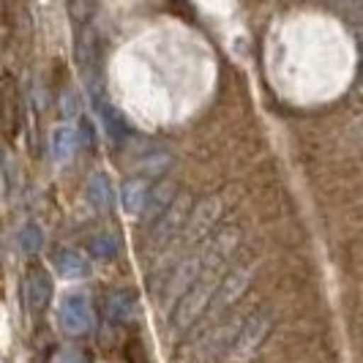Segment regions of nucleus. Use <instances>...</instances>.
I'll return each mask as SVG.
<instances>
[{
  "label": "nucleus",
  "instance_id": "f257e3e1",
  "mask_svg": "<svg viewBox=\"0 0 363 363\" xmlns=\"http://www.w3.org/2000/svg\"><path fill=\"white\" fill-rule=\"evenodd\" d=\"M233 233L235 230H227V233H221L216 240H211L205 246V262H202L200 276L194 279V284L189 290L183 292V298L178 301V309L172 314L175 330H186V328L197 320V314L202 309L211 306L213 295H216V290L221 287V281H224V276H221L224 273V259L233 252V243H235Z\"/></svg>",
  "mask_w": 363,
  "mask_h": 363
},
{
  "label": "nucleus",
  "instance_id": "7ed1b4c3",
  "mask_svg": "<svg viewBox=\"0 0 363 363\" xmlns=\"http://www.w3.org/2000/svg\"><path fill=\"white\" fill-rule=\"evenodd\" d=\"M218 208H221V200H218V197H211V200L200 202L197 211H194V213L189 216V221H186V227H183L178 243H172L169 249H175V246H194L197 240H202L205 233L213 227V221L218 218Z\"/></svg>",
  "mask_w": 363,
  "mask_h": 363
},
{
  "label": "nucleus",
  "instance_id": "f03ea898",
  "mask_svg": "<svg viewBox=\"0 0 363 363\" xmlns=\"http://www.w3.org/2000/svg\"><path fill=\"white\" fill-rule=\"evenodd\" d=\"M189 194H183L178 205H169L167 208V213H164L159 221H156V227H153V238H150V252H159V249H169L172 243H175V235H181L183 227H186V221L191 216V211H189Z\"/></svg>",
  "mask_w": 363,
  "mask_h": 363
},
{
  "label": "nucleus",
  "instance_id": "20e7f679",
  "mask_svg": "<svg viewBox=\"0 0 363 363\" xmlns=\"http://www.w3.org/2000/svg\"><path fill=\"white\" fill-rule=\"evenodd\" d=\"M273 320L268 314H255L246 325L240 328V336L235 339V350H233V355H240V358H249V355H255V350L262 345V339L268 336V330H271Z\"/></svg>",
  "mask_w": 363,
  "mask_h": 363
}]
</instances>
